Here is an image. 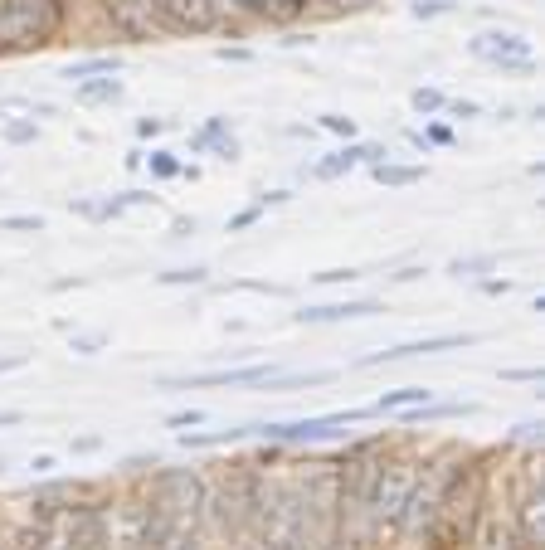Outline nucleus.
<instances>
[{"instance_id":"1","label":"nucleus","mask_w":545,"mask_h":550,"mask_svg":"<svg viewBox=\"0 0 545 550\" xmlns=\"http://www.w3.org/2000/svg\"><path fill=\"white\" fill-rule=\"evenodd\" d=\"M151 516L166 526V536H185L195 541L200 536V521L210 516V487L195 468H171V473L156 477V502Z\"/></svg>"},{"instance_id":"2","label":"nucleus","mask_w":545,"mask_h":550,"mask_svg":"<svg viewBox=\"0 0 545 550\" xmlns=\"http://www.w3.org/2000/svg\"><path fill=\"white\" fill-rule=\"evenodd\" d=\"M254 531L263 541V550H302V541H307L302 482H268V487H258Z\"/></svg>"},{"instance_id":"3","label":"nucleus","mask_w":545,"mask_h":550,"mask_svg":"<svg viewBox=\"0 0 545 550\" xmlns=\"http://www.w3.org/2000/svg\"><path fill=\"white\" fill-rule=\"evenodd\" d=\"M458 468H463V463H429L424 477H414V487H409V497H404L400 516H395L409 536H424V526L438 516L443 497H448V487L458 482Z\"/></svg>"},{"instance_id":"4","label":"nucleus","mask_w":545,"mask_h":550,"mask_svg":"<svg viewBox=\"0 0 545 550\" xmlns=\"http://www.w3.org/2000/svg\"><path fill=\"white\" fill-rule=\"evenodd\" d=\"M59 25V0H0V44H44Z\"/></svg>"},{"instance_id":"5","label":"nucleus","mask_w":545,"mask_h":550,"mask_svg":"<svg viewBox=\"0 0 545 550\" xmlns=\"http://www.w3.org/2000/svg\"><path fill=\"white\" fill-rule=\"evenodd\" d=\"M370 409H346V414H322V419H297V424H249V434L273 443H312V439H331L341 434L346 424H361Z\"/></svg>"},{"instance_id":"6","label":"nucleus","mask_w":545,"mask_h":550,"mask_svg":"<svg viewBox=\"0 0 545 550\" xmlns=\"http://www.w3.org/2000/svg\"><path fill=\"white\" fill-rule=\"evenodd\" d=\"M414 463H404V458H385V468L375 477V492H370V502H365V512H375L380 521H395L404 507V497H409V487H414Z\"/></svg>"},{"instance_id":"7","label":"nucleus","mask_w":545,"mask_h":550,"mask_svg":"<svg viewBox=\"0 0 545 550\" xmlns=\"http://www.w3.org/2000/svg\"><path fill=\"white\" fill-rule=\"evenodd\" d=\"M151 5H156V15H161L171 30H181V35H205V30L219 25L215 0H151Z\"/></svg>"},{"instance_id":"8","label":"nucleus","mask_w":545,"mask_h":550,"mask_svg":"<svg viewBox=\"0 0 545 550\" xmlns=\"http://www.w3.org/2000/svg\"><path fill=\"white\" fill-rule=\"evenodd\" d=\"M64 526H69V536H64V546L69 550H108L112 546V521L98 507H78V512L64 516Z\"/></svg>"},{"instance_id":"9","label":"nucleus","mask_w":545,"mask_h":550,"mask_svg":"<svg viewBox=\"0 0 545 550\" xmlns=\"http://www.w3.org/2000/svg\"><path fill=\"white\" fill-rule=\"evenodd\" d=\"M273 366H239V370H205V375H166V390H195V385H268Z\"/></svg>"},{"instance_id":"10","label":"nucleus","mask_w":545,"mask_h":550,"mask_svg":"<svg viewBox=\"0 0 545 550\" xmlns=\"http://www.w3.org/2000/svg\"><path fill=\"white\" fill-rule=\"evenodd\" d=\"M458 346H473V336H424V341H409V346H390V351H375V356H365L361 366H395V361H414V356H438V351H458Z\"/></svg>"},{"instance_id":"11","label":"nucleus","mask_w":545,"mask_h":550,"mask_svg":"<svg viewBox=\"0 0 545 550\" xmlns=\"http://www.w3.org/2000/svg\"><path fill=\"white\" fill-rule=\"evenodd\" d=\"M516 516H521V546H545V487L541 482H526L521 502H516Z\"/></svg>"},{"instance_id":"12","label":"nucleus","mask_w":545,"mask_h":550,"mask_svg":"<svg viewBox=\"0 0 545 550\" xmlns=\"http://www.w3.org/2000/svg\"><path fill=\"white\" fill-rule=\"evenodd\" d=\"M473 54L497 64V59H531V39L511 35V30H492V35H477L473 39Z\"/></svg>"},{"instance_id":"13","label":"nucleus","mask_w":545,"mask_h":550,"mask_svg":"<svg viewBox=\"0 0 545 550\" xmlns=\"http://www.w3.org/2000/svg\"><path fill=\"white\" fill-rule=\"evenodd\" d=\"M108 15L117 20V30L127 39L151 35V0H108Z\"/></svg>"},{"instance_id":"14","label":"nucleus","mask_w":545,"mask_h":550,"mask_svg":"<svg viewBox=\"0 0 545 550\" xmlns=\"http://www.w3.org/2000/svg\"><path fill=\"white\" fill-rule=\"evenodd\" d=\"M375 312H380L375 302H327V307H302L297 322L322 327V322H351V317H375Z\"/></svg>"},{"instance_id":"15","label":"nucleus","mask_w":545,"mask_h":550,"mask_svg":"<svg viewBox=\"0 0 545 550\" xmlns=\"http://www.w3.org/2000/svg\"><path fill=\"white\" fill-rule=\"evenodd\" d=\"M73 98L88 103V108H93V103H117V98H122V83H117V78H78Z\"/></svg>"},{"instance_id":"16","label":"nucleus","mask_w":545,"mask_h":550,"mask_svg":"<svg viewBox=\"0 0 545 550\" xmlns=\"http://www.w3.org/2000/svg\"><path fill=\"white\" fill-rule=\"evenodd\" d=\"M414 404H429V390H424V385H404V390H390V395H380L370 414H390V409H414Z\"/></svg>"},{"instance_id":"17","label":"nucleus","mask_w":545,"mask_h":550,"mask_svg":"<svg viewBox=\"0 0 545 550\" xmlns=\"http://www.w3.org/2000/svg\"><path fill=\"white\" fill-rule=\"evenodd\" d=\"M370 171H375L380 185H419L424 181V166H390V161H380V166H370Z\"/></svg>"},{"instance_id":"18","label":"nucleus","mask_w":545,"mask_h":550,"mask_svg":"<svg viewBox=\"0 0 545 550\" xmlns=\"http://www.w3.org/2000/svg\"><path fill=\"white\" fill-rule=\"evenodd\" d=\"M244 15H258V20H278V15H292L288 0H234Z\"/></svg>"},{"instance_id":"19","label":"nucleus","mask_w":545,"mask_h":550,"mask_svg":"<svg viewBox=\"0 0 545 550\" xmlns=\"http://www.w3.org/2000/svg\"><path fill=\"white\" fill-rule=\"evenodd\" d=\"M98 74H117V59H83V64H69V83H78V78H98Z\"/></svg>"},{"instance_id":"20","label":"nucleus","mask_w":545,"mask_h":550,"mask_svg":"<svg viewBox=\"0 0 545 550\" xmlns=\"http://www.w3.org/2000/svg\"><path fill=\"white\" fill-rule=\"evenodd\" d=\"M521 546L516 536H511V526H502V521H487V531H482V550H511Z\"/></svg>"},{"instance_id":"21","label":"nucleus","mask_w":545,"mask_h":550,"mask_svg":"<svg viewBox=\"0 0 545 550\" xmlns=\"http://www.w3.org/2000/svg\"><path fill=\"white\" fill-rule=\"evenodd\" d=\"M409 103H414V112H424V117H429V112H443V108H448V98H443L438 88H414V98H409Z\"/></svg>"},{"instance_id":"22","label":"nucleus","mask_w":545,"mask_h":550,"mask_svg":"<svg viewBox=\"0 0 545 550\" xmlns=\"http://www.w3.org/2000/svg\"><path fill=\"white\" fill-rule=\"evenodd\" d=\"M161 283H166V288H185V283H205V268H171V273H161Z\"/></svg>"},{"instance_id":"23","label":"nucleus","mask_w":545,"mask_h":550,"mask_svg":"<svg viewBox=\"0 0 545 550\" xmlns=\"http://www.w3.org/2000/svg\"><path fill=\"white\" fill-rule=\"evenodd\" d=\"M5 142H15V147L35 142V122H5Z\"/></svg>"},{"instance_id":"24","label":"nucleus","mask_w":545,"mask_h":550,"mask_svg":"<svg viewBox=\"0 0 545 550\" xmlns=\"http://www.w3.org/2000/svg\"><path fill=\"white\" fill-rule=\"evenodd\" d=\"M166 424H171V429H195V424H205V409H181V414H171Z\"/></svg>"},{"instance_id":"25","label":"nucleus","mask_w":545,"mask_h":550,"mask_svg":"<svg viewBox=\"0 0 545 550\" xmlns=\"http://www.w3.org/2000/svg\"><path fill=\"white\" fill-rule=\"evenodd\" d=\"M0 229H44V220H39V215H5V220H0Z\"/></svg>"},{"instance_id":"26","label":"nucleus","mask_w":545,"mask_h":550,"mask_svg":"<svg viewBox=\"0 0 545 550\" xmlns=\"http://www.w3.org/2000/svg\"><path fill=\"white\" fill-rule=\"evenodd\" d=\"M492 69H502V74H536V59H497Z\"/></svg>"},{"instance_id":"27","label":"nucleus","mask_w":545,"mask_h":550,"mask_svg":"<svg viewBox=\"0 0 545 550\" xmlns=\"http://www.w3.org/2000/svg\"><path fill=\"white\" fill-rule=\"evenodd\" d=\"M73 351L78 356H98L103 351V336H73Z\"/></svg>"},{"instance_id":"28","label":"nucleus","mask_w":545,"mask_h":550,"mask_svg":"<svg viewBox=\"0 0 545 550\" xmlns=\"http://www.w3.org/2000/svg\"><path fill=\"white\" fill-rule=\"evenodd\" d=\"M482 268H492V258H458V263H453L458 278H463V273H482Z\"/></svg>"},{"instance_id":"29","label":"nucleus","mask_w":545,"mask_h":550,"mask_svg":"<svg viewBox=\"0 0 545 550\" xmlns=\"http://www.w3.org/2000/svg\"><path fill=\"white\" fill-rule=\"evenodd\" d=\"M351 278H361L356 268H327V273H317V283H351Z\"/></svg>"},{"instance_id":"30","label":"nucleus","mask_w":545,"mask_h":550,"mask_svg":"<svg viewBox=\"0 0 545 550\" xmlns=\"http://www.w3.org/2000/svg\"><path fill=\"white\" fill-rule=\"evenodd\" d=\"M30 366V356L25 351H10V356H0V375H10V370H25Z\"/></svg>"},{"instance_id":"31","label":"nucleus","mask_w":545,"mask_h":550,"mask_svg":"<svg viewBox=\"0 0 545 550\" xmlns=\"http://www.w3.org/2000/svg\"><path fill=\"white\" fill-rule=\"evenodd\" d=\"M322 127L336 132V137H351V132H356V127H351V117H322Z\"/></svg>"},{"instance_id":"32","label":"nucleus","mask_w":545,"mask_h":550,"mask_svg":"<svg viewBox=\"0 0 545 550\" xmlns=\"http://www.w3.org/2000/svg\"><path fill=\"white\" fill-rule=\"evenodd\" d=\"M151 171H156V176H176L181 166H176L171 156H161V151H156V156H151Z\"/></svg>"},{"instance_id":"33","label":"nucleus","mask_w":545,"mask_h":550,"mask_svg":"<svg viewBox=\"0 0 545 550\" xmlns=\"http://www.w3.org/2000/svg\"><path fill=\"white\" fill-rule=\"evenodd\" d=\"M302 550H341V546H336V531H331V536H307Z\"/></svg>"},{"instance_id":"34","label":"nucleus","mask_w":545,"mask_h":550,"mask_svg":"<svg viewBox=\"0 0 545 550\" xmlns=\"http://www.w3.org/2000/svg\"><path fill=\"white\" fill-rule=\"evenodd\" d=\"M448 112L453 117H477V103H448Z\"/></svg>"},{"instance_id":"35","label":"nucleus","mask_w":545,"mask_h":550,"mask_svg":"<svg viewBox=\"0 0 545 550\" xmlns=\"http://www.w3.org/2000/svg\"><path fill=\"white\" fill-rule=\"evenodd\" d=\"M516 439H541V424H516Z\"/></svg>"},{"instance_id":"36","label":"nucleus","mask_w":545,"mask_h":550,"mask_svg":"<svg viewBox=\"0 0 545 550\" xmlns=\"http://www.w3.org/2000/svg\"><path fill=\"white\" fill-rule=\"evenodd\" d=\"M20 419H25L20 409H0V429H10V424H20Z\"/></svg>"},{"instance_id":"37","label":"nucleus","mask_w":545,"mask_h":550,"mask_svg":"<svg viewBox=\"0 0 545 550\" xmlns=\"http://www.w3.org/2000/svg\"><path fill=\"white\" fill-rule=\"evenodd\" d=\"M507 380H541V370H502Z\"/></svg>"},{"instance_id":"38","label":"nucleus","mask_w":545,"mask_h":550,"mask_svg":"<svg viewBox=\"0 0 545 550\" xmlns=\"http://www.w3.org/2000/svg\"><path fill=\"white\" fill-rule=\"evenodd\" d=\"M137 132H142V137H156V132H161V122H156V117H146V122H137Z\"/></svg>"},{"instance_id":"39","label":"nucleus","mask_w":545,"mask_h":550,"mask_svg":"<svg viewBox=\"0 0 545 550\" xmlns=\"http://www.w3.org/2000/svg\"><path fill=\"white\" fill-rule=\"evenodd\" d=\"M331 5H341V10H356V5H365V0H331Z\"/></svg>"},{"instance_id":"40","label":"nucleus","mask_w":545,"mask_h":550,"mask_svg":"<svg viewBox=\"0 0 545 550\" xmlns=\"http://www.w3.org/2000/svg\"><path fill=\"white\" fill-rule=\"evenodd\" d=\"M288 5H292V10H302V5H307V0H288Z\"/></svg>"}]
</instances>
